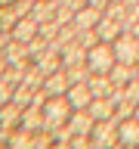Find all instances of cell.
I'll return each instance as SVG.
<instances>
[{"mask_svg":"<svg viewBox=\"0 0 139 149\" xmlns=\"http://www.w3.org/2000/svg\"><path fill=\"white\" fill-rule=\"evenodd\" d=\"M71 102L65 100V96H46V106H43V130H50V134H59V130L68 124V118H71Z\"/></svg>","mask_w":139,"mask_h":149,"instance_id":"6da1fadb","label":"cell"},{"mask_svg":"<svg viewBox=\"0 0 139 149\" xmlns=\"http://www.w3.org/2000/svg\"><path fill=\"white\" fill-rule=\"evenodd\" d=\"M87 68H90V74H108L111 68H114V62H118V56H114V47L105 44V40H96V44L87 50Z\"/></svg>","mask_w":139,"mask_h":149,"instance_id":"7a4b0ae2","label":"cell"},{"mask_svg":"<svg viewBox=\"0 0 139 149\" xmlns=\"http://www.w3.org/2000/svg\"><path fill=\"white\" fill-rule=\"evenodd\" d=\"M111 47H114V56H118V62H127V65H139V37L133 34V31H120L114 40H111Z\"/></svg>","mask_w":139,"mask_h":149,"instance_id":"3957f363","label":"cell"},{"mask_svg":"<svg viewBox=\"0 0 139 149\" xmlns=\"http://www.w3.org/2000/svg\"><path fill=\"white\" fill-rule=\"evenodd\" d=\"M90 140H93V146H118V118L96 121L90 130Z\"/></svg>","mask_w":139,"mask_h":149,"instance_id":"277c9868","label":"cell"},{"mask_svg":"<svg viewBox=\"0 0 139 149\" xmlns=\"http://www.w3.org/2000/svg\"><path fill=\"white\" fill-rule=\"evenodd\" d=\"M68 87H71V78H68V68H65V65L43 78V93L46 96H65Z\"/></svg>","mask_w":139,"mask_h":149,"instance_id":"5b68a950","label":"cell"},{"mask_svg":"<svg viewBox=\"0 0 139 149\" xmlns=\"http://www.w3.org/2000/svg\"><path fill=\"white\" fill-rule=\"evenodd\" d=\"M9 34H12V40H22V44H31L37 34H40V22H37L34 16H19V22L12 28H9Z\"/></svg>","mask_w":139,"mask_h":149,"instance_id":"8992f818","label":"cell"},{"mask_svg":"<svg viewBox=\"0 0 139 149\" xmlns=\"http://www.w3.org/2000/svg\"><path fill=\"white\" fill-rule=\"evenodd\" d=\"M93 96H96V93H93V87H90L87 78H83V81H74L71 87H68V93H65V100L71 102V109H87L93 102Z\"/></svg>","mask_w":139,"mask_h":149,"instance_id":"52a82bcc","label":"cell"},{"mask_svg":"<svg viewBox=\"0 0 139 149\" xmlns=\"http://www.w3.org/2000/svg\"><path fill=\"white\" fill-rule=\"evenodd\" d=\"M118 146H139V118H118Z\"/></svg>","mask_w":139,"mask_h":149,"instance_id":"ba28073f","label":"cell"},{"mask_svg":"<svg viewBox=\"0 0 139 149\" xmlns=\"http://www.w3.org/2000/svg\"><path fill=\"white\" fill-rule=\"evenodd\" d=\"M124 31V25H120V19H114V16H108V13H102V19L96 22V37L99 40H105V44H111L114 37Z\"/></svg>","mask_w":139,"mask_h":149,"instance_id":"9c48e42d","label":"cell"},{"mask_svg":"<svg viewBox=\"0 0 139 149\" xmlns=\"http://www.w3.org/2000/svg\"><path fill=\"white\" fill-rule=\"evenodd\" d=\"M102 19V9H96V6H81L77 13H74V28L77 31H93L96 28V22Z\"/></svg>","mask_w":139,"mask_h":149,"instance_id":"30bf717a","label":"cell"},{"mask_svg":"<svg viewBox=\"0 0 139 149\" xmlns=\"http://www.w3.org/2000/svg\"><path fill=\"white\" fill-rule=\"evenodd\" d=\"M111 84H114V90H124L133 78H136V65H127V62H114V68L108 72Z\"/></svg>","mask_w":139,"mask_h":149,"instance_id":"8fae6325","label":"cell"},{"mask_svg":"<svg viewBox=\"0 0 139 149\" xmlns=\"http://www.w3.org/2000/svg\"><path fill=\"white\" fill-rule=\"evenodd\" d=\"M90 115L96 121H105V118H114V100L111 96H93V102L87 106Z\"/></svg>","mask_w":139,"mask_h":149,"instance_id":"7c38bea8","label":"cell"},{"mask_svg":"<svg viewBox=\"0 0 139 149\" xmlns=\"http://www.w3.org/2000/svg\"><path fill=\"white\" fill-rule=\"evenodd\" d=\"M56 9H59L56 0H34L31 9H28V16H34L37 22H50V19H56Z\"/></svg>","mask_w":139,"mask_h":149,"instance_id":"4fadbf2b","label":"cell"},{"mask_svg":"<svg viewBox=\"0 0 139 149\" xmlns=\"http://www.w3.org/2000/svg\"><path fill=\"white\" fill-rule=\"evenodd\" d=\"M87 81H90V87H93L96 96H111V93H114V84H111L108 74H90Z\"/></svg>","mask_w":139,"mask_h":149,"instance_id":"5bb4252c","label":"cell"},{"mask_svg":"<svg viewBox=\"0 0 139 149\" xmlns=\"http://www.w3.org/2000/svg\"><path fill=\"white\" fill-rule=\"evenodd\" d=\"M12 93H16V84L9 81V78H0V106H6L12 100Z\"/></svg>","mask_w":139,"mask_h":149,"instance_id":"9a60e30c","label":"cell"},{"mask_svg":"<svg viewBox=\"0 0 139 149\" xmlns=\"http://www.w3.org/2000/svg\"><path fill=\"white\" fill-rule=\"evenodd\" d=\"M108 3H111V0H87V6H96V9H102V13H105Z\"/></svg>","mask_w":139,"mask_h":149,"instance_id":"2e32d148","label":"cell"},{"mask_svg":"<svg viewBox=\"0 0 139 149\" xmlns=\"http://www.w3.org/2000/svg\"><path fill=\"white\" fill-rule=\"evenodd\" d=\"M127 31H133V34H136V37H139V22H133V25H130V28H127Z\"/></svg>","mask_w":139,"mask_h":149,"instance_id":"e0dca14e","label":"cell"},{"mask_svg":"<svg viewBox=\"0 0 139 149\" xmlns=\"http://www.w3.org/2000/svg\"><path fill=\"white\" fill-rule=\"evenodd\" d=\"M133 115H136V118H139V102H136V109H133Z\"/></svg>","mask_w":139,"mask_h":149,"instance_id":"ac0fdd59","label":"cell"},{"mask_svg":"<svg viewBox=\"0 0 139 149\" xmlns=\"http://www.w3.org/2000/svg\"><path fill=\"white\" fill-rule=\"evenodd\" d=\"M136 81H139V65H136Z\"/></svg>","mask_w":139,"mask_h":149,"instance_id":"d6986e66","label":"cell"}]
</instances>
